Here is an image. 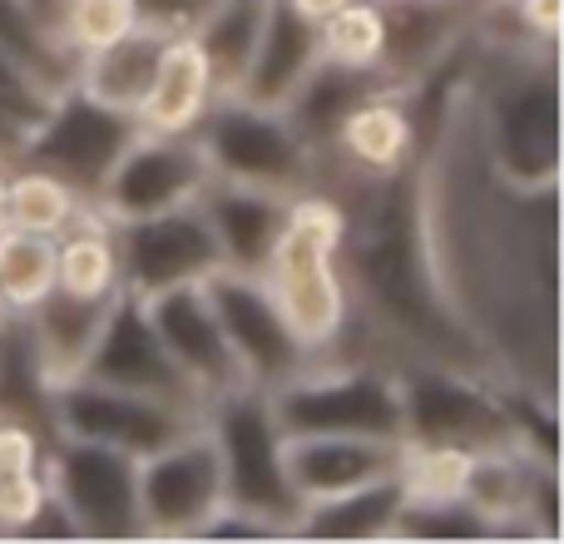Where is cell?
<instances>
[{"label":"cell","mask_w":564,"mask_h":544,"mask_svg":"<svg viewBox=\"0 0 564 544\" xmlns=\"http://www.w3.org/2000/svg\"><path fill=\"white\" fill-rule=\"evenodd\" d=\"M341 238H347V208L327 194L297 188L288 204V218H282L273 253H268L263 272H258L312 361L332 357L351 322V292H347V272H341Z\"/></svg>","instance_id":"277c9868"},{"label":"cell","mask_w":564,"mask_h":544,"mask_svg":"<svg viewBox=\"0 0 564 544\" xmlns=\"http://www.w3.org/2000/svg\"><path fill=\"white\" fill-rule=\"evenodd\" d=\"M466 85L480 109L486 154L510 184H560V69L555 45L496 40L466 69Z\"/></svg>","instance_id":"3957f363"},{"label":"cell","mask_w":564,"mask_h":544,"mask_svg":"<svg viewBox=\"0 0 564 544\" xmlns=\"http://www.w3.org/2000/svg\"><path fill=\"white\" fill-rule=\"evenodd\" d=\"M416 174L421 243L451 317L500 387L560 396V184L520 188L490 164L466 75L446 89Z\"/></svg>","instance_id":"6da1fadb"},{"label":"cell","mask_w":564,"mask_h":544,"mask_svg":"<svg viewBox=\"0 0 564 544\" xmlns=\"http://www.w3.org/2000/svg\"><path fill=\"white\" fill-rule=\"evenodd\" d=\"M169 35H174V30L154 25V20H134L119 40H109V45L89 50V55L79 59L75 85L85 89V95L134 115L144 89H149V79H154V65H159V55H164Z\"/></svg>","instance_id":"484cf974"},{"label":"cell","mask_w":564,"mask_h":544,"mask_svg":"<svg viewBox=\"0 0 564 544\" xmlns=\"http://www.w3.org/2000/svg\"><path fill=\"white\" fill-rule=\"evenodd\" d=\"M516 20H520V35H530L535 45H555L560 40V10L564 0H516Z\"/></svg>","instance_id":"f35d334b"},{"label":"cell","mask_w":564,"mask_h":544,"mask_svg":"<svg viewBox=\"0 0 564 544\" xmlns=\"http://www.w3.org/2000/svg\"><path fill=\"white\" fill-rule=\"evenodd\" d=\"M327 144L337 149L341 164H347L357 178L406 174L411 159H416V144H421L411 89L406 85L371 89L367 99H357V105L337 119V129H332Z\"/></svg>","instance_id":"ac0fdd59"},{"label":"cell","mask_w":564,"mask_h":544,"mask_svg":"<svg viewBox=\"0 0 564 544\" xmlns=\"http://www.w3.org/2000/svg\"><path fill=\"white\" fill-rule=\"evenodd\" d=\"M45 431L0 416V535H20L45 505Z\"/></svg>","instance_id":"f1b7e54d"},{"label":"cell","mask_w":564,"mask_h":544,"mask_svg":"<svg viewBox=\"0 0 564 544\" xmlns=\"http://www.w3.org/2000/svg\"><path fill=\"white\" fill-rule=\"evenodd\" d=\"M55 287V238L10 228L0 233V307H35Z\"/></svg>","instance_id":"836d02e7"},{"label":"cell","mask_w":564,"mask_h":544,"mask_svg":"<svg viewBox=\"0 0 564 544\" xmlns=\"http://www.w3.org/2000/svg\"><path fill=\"white\" fill-rule=\"evenodd\" d=\"M149 322L159 331V347L169 351L178 371L204 391V401L224 396V391L243 387V371H238L228 337L214 317V302H208L204 282H184V287H164L154 297H144Z\"/></svg>","instance_id":"e0dca14e"},{"label":"cell","mask_w":564,"mask_h":544,"mask_svg":"<svg viewBox=\"0 0 564 544\" xmlns=\"http://www.w3.org/2000/svg\"><path fill=\"white\" fill-rule=\"evenodd\" d=\"M79 377L105 381V387H124V391H144V396L174 401V406H188L204 416L208 401L184 371L169 361V351L159 347V331L149 322V307L139 292L119 287L115 302H109V317L99 327L95 347H89V361Z\"/></svg>","instance_id":"2e32d148"},{"label":"cell","mask_w":564,"mask_h":544,"mask_svg":"<svg viewBox=\"0 0 564 544\" xmlns=\"http://www.w3.org/2000/svg\"><path fill=\"white\" fill-rule=\"evenodd\" d=\"M194 139L214 178L268 184L288 188V194L307 188L312 154H317V144H307V134L288 119V109L253 105V99L238 95H218L208 105L204 124L194 129Z\"/></svg>","instance_id":"52a82bcc"},{"label":"cell","mask_w":564,"mask_h":544,"mask_svg":"<svg viewBox=\"0 0 564 544\" xmlns=\"http://www.w3.org/2000/svg\"><path fill=\"white\" fill-rule=\"evenodd\" d=\"M282 436L401 440V381L391 361H312L268 391Z\"/></svg>","instance_id":"8992f818"},{"label":"cell","mask_w":564,"mask_h":544,"mask_svg":"<svg viewBox=\"0 0 564 544\" xmlns=\"http://www.w3.org/2000/svg\"><path fill=\"white\" fill-rule=\"evenodd\" d=\"M50 387L45 367H40L35 337H30L25 312L0 307V416L25 421V426L45 431L55 440V411H50Z\"/></svg>","instance_id":"4316f807"},{"label":"cell","mask_w":564,"mask_h":544,"mask_svg":"<svg viewBox=\"0 0 564 544\" xmlns=\"http://www.w3.org/2000/svg\"><path fill=\"white\" fill-rule=\"evenodd\" d=\"M208 6L214 0H134L139 20H154L164 30H194L208 15Z\"/></svg>","instance_id":"74e56055"},{"label":"cell","mask_w":564,"mask_h":544,"mask_svg":"<svg viewBox=\"0 0 564 544\" xmlns=\"http://www.w3.org/2000/svg\"><path fill=\"white\" fill-rule=\"evenodd\" d=\"M50 411H55V436L99 440V446L129 450L134 460L164 450L169 440H178L184 431H194L204 421L188 406L144 396V391L105 387V381H89V377L59 381L55 396H50Z\"/></svg>","instance_id":"8fae6325"},{"label":"cell","mask_w":564,"mask_h":544,"mask_svg":"<svg viewBox=\"0 0 564 544\" xmlns=\"http://www.w3.org/2000/svg\"><path fill=\"white\" fill-rule=\"evenodd\" d=\"M208 178L214 174H208V159L194 134H144L139 129L119 154V164L109 168L95 208L109 224H129V218L194 204Z\"/></svg>","instance_id":"9a60e30c"},{"label":"cell","mask_w":564,"mask_h":544,"mask_svg":"<svg viewBox=\"0 0 564 544\" xmlns=\"http://www.w3.org/2000/svg\"><path fill=\"white\" fill-rule=\"evenodd\" d=\"M322 25V59H337L351 69H381L387 55V10L381 0H347V6L327 10Z\"/></svg>","instance_id":"d6a6232c"},{"label":"cell","mask_w":564,"mask_h":544,"mask_svg":"<svg viewBox=\"0 0 564 544\" xmlns=\"http://www.w3.org/2000/svg\"><path fill=\"white\" fill-rule=\"evenodd\" d=\"M288 480L302 505L341 496L351 486H367L401 466V440L371 436H288Z\"/></svg>","instance_id":"7402d4cb"},{"label":"cell","mask_w":564,"mask_h":544,"mask_svg":"<svg viewBox=\"0 0 564 544\" xmlns=\"http://www.w3.org/2000/svg\"><path fill=\"white\" fill-rule=\"evenodd\" d=\"M0 233H10V204H6V168H0Z\"/></svg>","instance_id":"60d3db41"},{"label":"cell","mask_w":564,"mask_h":544,"mask_svg":"<svg viewBox=\"0 0 564 544\" xmlns=\"http://www.w3.org/2000/svg\"><path fill=\"white\" fill-rule=\"evenodd\" d=\"M0 50H6L10 59H20L25 69H35L45 85H55V89L75 85L79 59L40 25L25 0H0Z\"/></svg>","instance_id":"1f68e13d"},{"label":"cell","mask_w":564,"mask_h":544,"mask_svg":"<svg viewBox=\"0 0 564 544\" xmlns=\"http://www.w3.org/2000/svg\"><path fill=\"white\" fill-rule=\"evenodd\" d=\"M6 204H10V228H25V233H45L59 238L79 214H85V198L55 178L50 168L35 164H20L6 174Z\"/></svg>","instance_id":"4dcf8cb0"},{"label":"cell","mask_w":564,"mask_h":544,"mask_svg":"<svg viewBox=\"0 0 564 544\" xmlns=\"http://www.w3.org/2000/svg\"><path fill=\"white\" fill-rule=\"evenodd\" d=\"M214 99H218V85H214L204 45L194 40V30H174L164 40V55H159L154 79H149L134 119L144 134H194Z\"/></svg>","instance_id":"44dd1931"},{"label":"cell","mask_w":564,"mask_h":544,"mask_svg":"<svg viewBox=\"0 0 564 544\" xmlns=\"http://www.w3.org/2000/svg\"><path fill=\"white\" fill-rule=\"evenodd\" d=\"M55 95H59L55 85H45L35 69H25L20 59H10L6 50H0V124H6L20 144H25L30 129H40V119L50 115Z\"/></svg>","instance_id":"8d00e7d4"},{"label":"cell","mask_w":564,"mask_h":544,"mask_svg":"<svg viewBox=\"0 0 564 544\" xmlns=\"http://www.w3.org/2000/svg\"><path fill=\"white\" fill-rule=\"evenodd\" d=\"M139 20L134 0H59L55 10V35L59 45L69 50L75 59H85L89 50L119 40L129 25Z\"/></svg>","instance_id":"d590c367"},{"label":"cell","mask_w":564,"mask_h":544,"mask_svg":"<svg viewBox=\"0 0 564 544\" xmlns=\"http://www.w3.org/2000/svg\"><path fill=\"white\" fill-rule=\"evenodd\" d=\"M115 248H119V282L129 292H139V297L184 287V282H204L214 268H224L214 228H208L198 198L164 208V214L115 224Z\"/></svg>","instance_id":"5bb4252c"},{"label":"cell","mask_w":564,"mask_h":544,"mask_svg":"<svg viewBox=\"0 0 564 544\" xmlns=\"http://www.w3.org/2000/svg\"><path fill=\"white\" fill-rule=\"evenodd\" d=\"M466 0H381L387 10V69L397 85L411 89L421 69H436L446 50L456 45L460 25H466Z\"/></svg>","instance_id":"603a6c76"},{"label":"cell","mask_w":564,"mask_h":544,"mask_svg":"<svg viewBox=\"0 0 564 544\" xmlns=\"http://www.w3.org/2000/svg\"><path fill=\"white\" fill-rule=\"evenodd\" d=\"M139 134V119L129 109H115L105 99L85 95L79 85L59 89L50 115L40 119V129H30L20 144V164L50 168L55 178H65L85 204H95L105 188L109 168L119 164V154L129 149V139Z\"/></svg>","instance_id":"9c48e42d"},{"label":"cell","mask_w":564,"mask_h":544,"mask_svg":"<svg viewBox=\"0 0 564 544\" xmlns=\"http://www.w3.org/2000/svg\"><path fill=\"white\" fill-rule=\"evenodd\" d=\"M317 59H322L317 20H312L307 10H297L292 0H268V20H263V30H258V45H253V55H248V69L234 95L253 99V105L282 109Z\"/></svg>","instance_id":"ffe728a7"},{"label":"cell","mask_w":564,"mask_h":544,"mask_svg":"<svg viewBox=\"0 0 564 544\" xmlns=\"http://www.w3.org/2000/svg\"><path fill=\"white\" fill-rule=\"evenodd\" d=\"M401 505H406V480H401V470H391V476H377V480H367V486H351V490H341V496L302 505V520L292 535L337 540V544L391 540L397 535Z\"/></svg>","instance_id":"d4e9b609"},{"label":"cell","mask_w":564,"mask_h":544,"mask_svg":"<svg viewBox=\"0 0 564 544\" xmlns=\"http://www.w3.org/2000/svg\"><path fill=\"white\" fill-rule=\"evenodd\" d=\"M292 194L288 188H268V184H238V178H208L198 208H204L208 228L224 268L238 272H263L268 253H273L282 218H288Z\"/></svg>","instance_id":"d6986e66"},{"label":"cell","mask_w":564,"mask_h":544,"mask_svg":"<svg viewBox=\"0 0 564 544\" xmlns=\"http://www.w3.org/2000/svg\"><path fill=\"white\" fill-rule=\"evenodd\" d=\"M341 272H347L351 302H361L367 322L401 351V361H436V367L490 377L486 357L451 317L431 278L416 214V178H361V214H347Z\"/></svg>","instance_id":"7a4b0ae2"},{"label":"cell","mask_w":564,"mask_h":544,"mask_svg":"<svg viewBox=\"0 0 564 544\" xmlns=\"http://www.w3.org/2000/svg\"><path fill=\"white\" fill-rule=\"evenodd\" d=\"M50 496L75 520L79 540H144L139 520V460L99 440L55 436L45 446Z\"/></svg>","instance_id":"30bf717a"},{"label":"cell","mask_w":564,"mask_h":544,"mask_svg":"<svg viewBox=\"0 0 564 544\" xmlns=\"http://www.w3.org/2000/svg\"><path fill=\"white\" fill-rule=\"evenodd\" d=\"M55 287L75 292V297H115L124 287L115 224L95 204H85V214L55 238Z\"/></svg>","instance_id":"83f0119b"},{"label":"cell","mask_w":564,"mask_h":544,"mask_svg":"<svg viewBox=\"0 0 564 544\" xmlns=\"http://www.w3.org/2000/svg\"><path fill=\"white\" fill-rule=\"evenodd\" d=\"M204 292L214 302V317L228 337L243 381L253 387H282L292 381L302 367H312L307 347L297 341V331L288 327L282 307L273 302V292L263 287L258 272H238V268H214L204 278Z\"/></svg>","instance_id":"4fadbf2b"},{"label":"cell","mask_w":564,"mask_h":544,"mask_svg":"<svg viewBox=\"0 0 564 544\" xmlns=\"http://www.w3.org/2000/svg\"><path fill=\"white\" fill-rule=\"evenodd\" d=\"M401 540H496V525L470 505L466 496H441V500H411L397 515Z\"/></svg>","instance_id":"e575fe53"},{"label":"cell","mask_w":564,"mask_h":544,"mask_svg":"<svg viewBox=\"0 0 564 544\" xmlns=\"http://www.w3.org/2000/svg\"><path fill=\"white\" fill-rule=\"evenodd\" d=\"M401 440L421 446H500L510 436V416L500 387L476 371L436 367V361H401Z\"/></svg>","instance_id":"ba28073f"},{"label":"cell","mask_w":564,"mask_h":544,"mask_svg":"<svg viewBox=\"0 0 564 544\" xmlns=\"http://www.w3.org/2000/svg\"><path fill=\"white\" fill-rule=\"evenodd\" d=\"M490 6H516V0H490Z\"/></svg>","instance_id":"b9f144b4"},{"label":"cell","mask_w":564,"mask_h":544,"mask_svg":"<svg viewBox=\"0 0 564 544\" xmlns=\"http://www.w3.org/2000/svg\"><path fill=\"white\" fill-rule=\"evenodd\" d=\"M15 154H20V139L10 134L6 124H0V159H10V164H15Z\"/></svg>","instance_id":"ab89813d"},{"label":"cell","mask_w":564,"mask_h":544,"mask_svg":"<svg viewBox=\"0 0 564 544\" xmlns=\"http://www.w3.org/2000/svg\"><path fill=\"white\" fill-rule=\"evenodd\" d=\"M268 20V0H214L208 15L194 25V40L204 45L208 69H214L218 95H234L248 69V55L258 45V30Z\"/></svg>","instance_id":"f546056e"},{"label":"cell","mask_w":564,"mask_h":544,"mask_svg":"<svg viewBox=\"0 0 564 544\" xmlns=\"http://www.w3.org/2000/svg\"><path fill=\"white\" fill-rule=\"evenodd\" d=\"M204 426L218 446V466H224V505L243 510V515L273 525L278 535H292L302 520V500L288 480V436H282L273 416V396L268 387L224 391L208 401Z\"/></svg>","instance_id":"5b68a950"},{"label":"cell","mask_w":564,"mask_h":544,"mask_svg":"<svg viewBox=\"0 0 564 544\" xmlns=\"http://www.w3.org/2000/svg\"><path fill=\"white\" fill-rule=\"evenodd\" d=\"M109 302L115 297H75L65 287H50L35 307H25L30 337H35L40 367H45L50 387L79 377L89 361V347H95L99 327L109 317Z\"/></svg>","instance_id":"cb8c5ba5"},{"label":"cell","mask_w":564,"mask_h":544,"mask_svg":"<svg viewBox=\"0 0 564 544\" xmlns=\"http://www.w3.org/2000/svg\"><path fill=\"white\" fill-rule=\"evenodd\" d=\"M218 510H224V466L204 421L139 460L144 540H198Z\"/></svg>","instance_id":"7c38bea8"}]
</instances>
